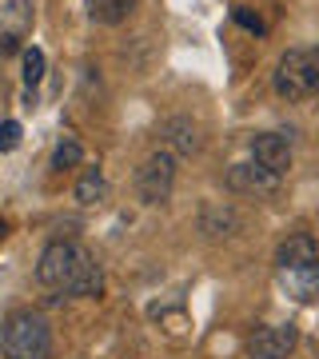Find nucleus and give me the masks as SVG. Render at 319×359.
Masks as SVG:
<instances>
[{
  "label": "nucleus",
  "mask_w": 319,
  "mask_h": 359,
  "mask_svg": "<svg viewBox=\"0 0 319 359\" xmlns=\"http://www.w3.org/2000/svg\"><path fill=\"white\" fill-rule=\"evenodd\" d=\"M307 60H311V76H315V88H319V44L307 48Z\"/></svg>",
  "instance_id": "obj_17"
},
{
  "label": "nucleus",
  "mask_w": 319,
  "mask_h": 359,
  "mask_svg": "<svg viewBox=\"0 0 319 359\" xmlns=\"http://www.w3.org/2000/svg\"><path fill=\"white\" fill-rule=\"evenodd\" d=\"M136 8V0H88V16L96 25H124Z\"/></svg>",
  "instance_id": "obj_11"
},
{
  "label": "nucleus",
  "mask_w": 319,
  "mask_h": 359,
  "mask_svg": "<svg viewBox=\"0 0 319 359\" xmlns=\"http://www.w3.org/2000/svg\"><path fill=\"white\" fill-rule=\"evenodd\" d=\"M280 283H283V292L292 295L295 304H315L319 299V264L280 271Z\"/></svg>",
  "instance_id": "obj_9"
},
{
  "label": "nucleus",
  "mask_w": 319,
  "mask_h": 359,
  "mask_svg": "<svg viewBox=\"0 0 319 359\" xmlns=\"http://www.w3.org/2000/svg\"><path fill=\"white\" fill-rule=\"evenodd\" d=\"M80 160H84V148H80L76 140H60V144H56V152H52V168H56V172L76 168Z\"/></svg>",
  "instance_id": "obj_13"
},
{
  "label": "nucleus",
  "mask_w": 319,
  "mask_h": 359,
  "mask_svg": "<svg viewBox=\"0 0 319 359\" xmlns=\"http://www.w3.org/2000/svg\"><path fill=\"white\" fill-rule=\"evenodd\" d=\"M252 156H255V164L268 168V172H276V176H283V172L292 168V144H287V136H280V132H264V136H255Z\"/></svg>",
  "instance_id": "obj_7"
},
{
  "label": "nucleus",
  "mask_w": 319,
  "mask_h": 359,
  "mask_svg": "<svg viewBox=\"0 0 319 359\" xmlns=\"http://www.w3.org/2000/svg\"><path fill=\"white\" fill-rule=\"evenodd\" d=\"M176 188V152H152L136 172V192L144 204H164Z\"/></svg>",
  "instance_id": "obj_3"
},
{
  "label": "nucleus",
  "mask_w": 319,
  "mask_h": 359,
  "mask_svg": "<svg viewBox=\"0 0 319 359\" xmlns=\"http://www.w3.org/2000/svg\"><path fill=\"white\" fill-rule=\"evenodd\" d=\"M295 339V323H276V327H259V332L247 339V359H287L292 355Z\"/></svg>",
  "instance_id": "obj_5"
},
{
  "label": "nucleus",
  "mask_w": 319,
  "mask_h": 359,
  "mask_svg": "<svg viewBox=\"0 0 319 359\" xmlns=\"http://www.w3.org/2000/svg\"><path fill=\"white\" fill-rule=\"evenodd\" d=\"M228 188L231 192H243V196H271L280 188V176L268 172V168H259V164H231Z\"/></svg>",
  "instance_id": "obj_6"
},
{
  "label": "nucleus",
  "mask_w": 319,
  "mask_h": 359,
  "mask_svg": "<svg viewBox=\"0 0 319 359\" xmlns=\"http://www.w3.org/2000/svg\"><path fill=\"white\" fill-rule=\"evenodd\" d=\"M36 280L44 287H56L64 295H100L104 292V271L84 244L76 240H52L40 252Z\"/></svg>",
  "instance_id": "obj_1"
},
{
  "label": "nucleus",
  "mask_w": 319,
  "mask_h": 359,
  "mask_svg": "<svg viewBox=\"0 0 319 359\" xmlns=\"http://www.w3.org/2000/svg\"><path fill=\"white\" fill-rule=\"evenodd\" d=\"M16 144H20V124L16 120H4L0 124V152H13Z\"/></svg>",
  "instance_id": "obj_15"
},
{
  "label": "nucleus",
  "mask_w": 319,
  "mask_h": 359,
  "mask_svg": "<svg viewBox=\"0 0 319 359\" xmlns=\"http://www.w3.org/2000/svg\"><path fill=\"white\" fill-rule=\"evenodd\" d=\"M40 80H44V52H40V48H25V84H28V88H36Z\"/></svg>",
  "instance_id": "obj_14"
},
{
  "label": "nucleus",
  "mask_w": 319,
  "mask_h": 359,
  "mask_svg": "<svg viewBox=\"0 0 319 359\" xmlns=\"http://www.w3.org/2000/svg\"><path fill=\"white\" fill-rule=\"evenodd\" d=\"M0 351L4 359H48L52 355V327L32 308L13 311L0 323Z\"/></svg>",
  "instance_id": "obj_2"
},
{
  "label": "nucleus",
  "mask_w": 319,
  "mask_h": 359,
  "mask_svg": "<svg viewBox=\"0 0 319 359\" xmlns=\"http://www.w3.org/2000/svg\"><path fill=\"white\" fill-rule=\"evenodd\" d=\"M276 92L283 100H304L315 92V76H311V60H307V48H292L283 52L280 68H276Z\"/></svg>",
  "instance_id": "obj_4"
},
{
  "label": "nucleus",
  "mask_w": 319,
  "mask_h": 359,
  "mask_svg": "<svg viewBox=\"0 0 319 359\" xmlns=\"http://www.w3.org/2000/svg\"><path fill=\"white\" fill-rule=\"evenodd\" d=\"M315 259H319V244L311 240V236H304V231L287 236V240L280 244V252H276V264H280V271L307 268V264H315Z\"/></svg>",
  "instance_id": "obj_8"
},
{
  "label": "nucleus",
  "mask_w": 319,
  "mask_h": 359,
  "mask_svg": "<svg viewBox=\"0 0 319 359\" xmlns=\"http://www.w3.org/2000/svg\"><path fill=\"white\" fill-rule=\"evenodd\" d=\"M4 236H8V224H4V219H0V240H4Z\"/></svg>",
  "instance_id": "obj_18"
},
{
  "label": "nucleus",
  "mask_w": 319,
  "mask_h": 359,
  "mask_svg": "<svg viewBox=\"0 0 319 359\" xmlns=\"http://www.w3.org/2000/svg\"><path fill=\"white\" fill-rule=\"evenodd\" d=\"M164 136H168V148H172V152H179V156L200 152V128L191 124L188 116L168 120V124H164Z\"/></svg>",
  "instance_id": "obj_10"
},
{
  "label": "nucleus",
  "mask_w": 319,
  "mask_h": 359,
  "mask_svg": "<svg viewBox=\"0 0 319 359\" xmlns=\"http://www.w3.org/2000/svg\"><path fill=\"white\" fill-rule=\"evenodd\" d=\"M236 20H240L243 28H252V32H264V20H259V16H252L247 8H236Z\"/></svg>",
  "instance_id": "obj_16"
},
{
  "label": "nucleus",
  "mask_w": 319,
  "mask_h": 359,
  "mask_svg": "<svg viewBox=\"0 0 319 359\" xmlns=\"http://www.w3.org/2000/svg\"><path fill=\"white\" fill-rule=\"evenodd\" d=\"M104 192H108V184H104V172H100V168H88V172L80 176V184H76V200L88 208V204H100Z\"/></svg>",
  "instance_id": "obj_12"
}]
</instances>
